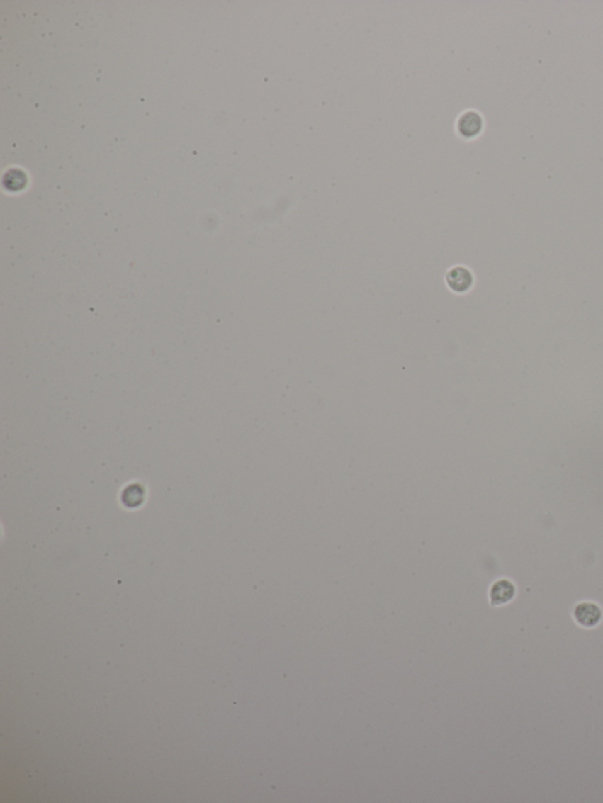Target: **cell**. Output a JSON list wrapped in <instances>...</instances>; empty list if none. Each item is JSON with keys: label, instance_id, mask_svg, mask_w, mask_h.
<instances>
[{"label": "cell", "instance_id": "obj_2", "mask_svg": "<svg viewBox=\"0 0 603 803\" xmlns=\"http://www.w3.org/2000/svg\"><path fill=\"white\" fill-rule=\"evenodd\" d=\"M573 616L575 622L582 628L592 629L600 624L603 619V610L600 605L592 601L580 602L575 605Z\"/></svg>", "mask_w": 603, "mask_h": 803}, {"label": "cell", "instance_id": "obj_1", "mask_svg": "<svg viewBox=\"0 0 603 803\" xmlns=\"http://www.w3.org/2000/svg\"><path fill=\"white\" fill-rule=\"evenodd\" d=\"M485 128L483 116L476 110L462 112L457 119V133L464 140H474L481 135Z\"/></svg>", "mask_w": 603, "mask_h": 803}, {"label": "cell", "instance_id": "obj_4", "mask_svg": "<svg viewBox=\"0 0 603 803\" xmlns=\"http://www.w3.org/2000/svg\"><path fill=\"white\" fill-rule=\"evenodd\" d=\"M448 286L456 292H467L474 286V275L469 269L455 266L446 275Z\"/></svg>", "mask_w": 603, "mask_h": 803}, {"label": "cell", "instance_id": "obj_3", "mask_svg": "<svg viewBox=\"0 0 603 803\" xmlns=\"http://www.w3.org/2000/svg\"><path fill=\"white\" fill-rule=\"evenodd\" d=\"M517 593V585L513 581L507 580V578H501V580L494 582L490 587L489 600L494 607L508 605L515 598Z\"/></svg>", "mask_w": 603, "mask_h": 803}]
</instances>
